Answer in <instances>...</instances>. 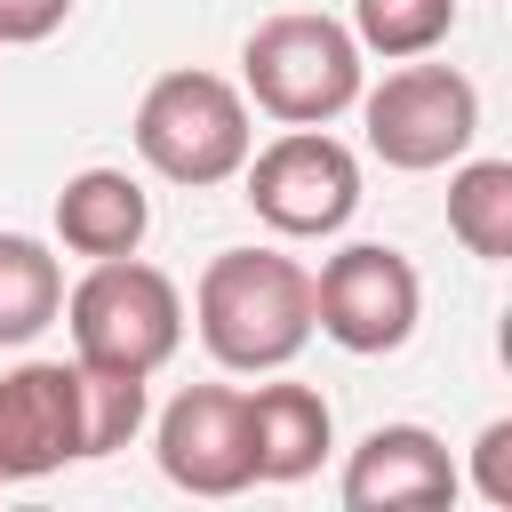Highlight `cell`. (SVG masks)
<instances>
[{"label":"cell","mask_w":512,"mask_h":512,"mask_svg":"<svg viewBox=\"0 0 512 512\" xmlns=\"http://www.w3.org/2000/svg\"><path fill=\"white\" fill-rule=\"evenodd\" d=\"M192 328L216 368L272 376L312 344V272L280 248H224L192 288Z\"/></svg>","instance_id":"6da1fadb"},{"label":"cell","mask_w":512,"mask_h":512,"mask_svg":"<svg viewBox=\"0 0 512 512\" xmlns=\"http://www.w3.org/2000/svg\"><path fill=\"white\" fill-rule=\"evenodd\" d=\"M72 328V360L80 368H104V376H160L184 344V296L160 264L144 256H96L72 288H64V312Z\"/></svg>","instance_id":"7a4b0ae2"},{"label":"cell","mask_w":512,"mask_h":512,"mask_svg":"<svg viewBox=\"0 0 512 512\" xmlns=\"http://www.w3.org/2000/svg\"><path fill=\"white\" fill-rule=\"evenodd\" d=\"M360 40L352 24L336 16H312V8H288V16H264L248 40H240V96L256 112H272L280 128H328L336 112L360 104Z\"/></svg>","instance_id":"3957f363"},{"label":"cell","mask_w":512,"mask_h":512,"mask_svg":"<svg viewBox=\"0 0 512 512\" xmlns=\"http://www.w3.org/2000/svg\"><path fill=\"white\" fill-rule=\"evenodd\" d=\"M136 152H144V168L168 176V184H192V192L232 184L240 160L256 152L248 96H240L224 72H200V64L160 72V80L144 88V104H136Z\"/></svg>","instance_id":"277c9868"},{"label":"cell","mask_w":512,"mask_h":512,"mask_svg":"<svg viewBox=\"0 0 512 512\" xmlns=\"http://www.w3.org/2000/svg\"><path fill=\"white\" fill-rule=\"evenodd\" d=\"M360 128H368V152L384 168H448L472 152L480 136V88L456 72V64H416L400 56V72H384L376 88H360Z\"/></svg>","instance_id":"5b68a950"},{"label":"cell","mask_w":512,"mask_h":512,"mask_svg":"<svg viewBox=\"0 0 512 512\" xmlns=\"http://www.w3.org/2000/svg\"><path fill=\"white\" fill-rule=\"evenodd\" d=\"M416 320H424V280L384 240H352L312 272V328L328 344H344L352 360L400 352L416 336Z\"/></svg>","instance_id":"8992f818"},{"label":"cell","mask_w":512,"mask_h":512,"mask_svg":"<svg viewBox=\"0 0 512 512\" xmlns=\"http://www.w3.org/2000/svg\"><path fill=\"white\" fill-rule=\"evenodd\" d=\"M248 176V208L280 232V240H328L352 224L360 208V160L328 136V128H288L264 152L240 160Z\"/></svg>","instance_id":"52a82bcc"},{"label":"cell","mask_w":512,"mask_h":512,"mask_svg":"<svg viewBox=\"0 0 512 512\" xmlns=\"http://www.w3.org/2000/svg\"><path fill=\"white\" fill-rule=\"evenodd\" d=\"M88 464V400L80 360H24L0 376V488Z\"/></svg>","instance_id":"ba28073f"},{"label":"cell","mask_w":512,"mask_h":512,"mask_svg":"<svg viewBox=\"0 0 512 512\" xmlns=\"http://www.w3.org/2000/svg\"><path fill=\"white\" fill-rule=\"evenodd\" d=\"M152 456H160L168 488H184V496H240L256 480L240 392L232 384H184L152 424Z\"/></svg>","instance_id":"9c48e42d"},{"label":"cell","mask_w":512,"mask_h":512,"mask_svg":"<svg viewBox=\"0 0 512 512\" xmlns=\"http://www.w3.org/2000/svg\"><path fill=\"white\" fill-rule=\"evenodd\" d=\"M456 488H464V472H456L448 440L424 424H376L344 464L352 512H432V504H456Z\"/></svg>","instance_id":"30bf717a"},{"label":"cell","mask_w":512,"mask_h":512,"mask_svg":"<svg viewBox=\"0 0 512 512\" xmlns=\"http://www.w3.org/2000/svg\"><path fill=\"white\" fill-rule=\"evenodd\" d=\"M240 416H248V464L272 488L312 480L320 456L336 448V416L312 384H256V392H240Z\"/></svg>","instance_id":"8fae6325"},{"label":"cell","mask_w":512,"mask_h":512,"mask_svg":"<svg viewBox=\"0 0 512 512\" xmlns=\"http://www.w3.org/2000/svg\"><path fill=\"white\" fill-rule=\"evenodd\" d=\"M144 232H152V200H144V184L128 168H80V176H64V192H56V240L72 256H88V264L96 256H136Z\"/></svg>","instance_id":"7c38bea8"},{"label":"cell","mask_w":512,"mask_h":512,"mask_svg":"<svg viewBox=\"0 0 512 512\" xmlns=\"http://www.w3.org/2000/svg\"><path fill=\"white\" fill-rule=\"evenodd\" d=\"M64 312V264L32 232H0V344H32Z\"/></svg>","instance_id":"4fadbf2b"},{"label":"cell","mask_w":512,"mask_h":512,"mask_svg":"<svg viewBox=\"0 0 512 512\" xmlns=\"http://www.w3.org/2000/svg\"><path fill=\"white\" fill-rule=\"evenodd\" d=\"M448 232L480 264L512 256V160H464L448 176Z\"/></svg>","instance_id":"5bb4252c"},{"label":"cell","mask_w":512,"mask_h":512,"mask_svg":"<svg viewBox=\"0 0 512 512\" xmlns=\"http://www.w3.org/2000/svg\"><path fill=\"white\" fill-rule=\"evenodd\" d=\"M456 32V0H352V40L360 56H432Z\"/></svg>","instance_id":"9a60e30c"},{"label":"cell","mask_w":512,"mask_h":512,"mask_svg":"<svg viewBox=\"0 0 512 512\" xmlns=\"http://www.w3.org/2000/svg\"><path fill=\"white\" fill-rule=\"evenodd\" d=\"M80 400H88V456H112L144 432V376H104V368H80Z\"/></svg>","instance_id":"2e32d148"},{"label":"cell","mask_w":512,"mask_h":512,"mask_svg":"<svg viewBox=\"0 0 512 512\" xmlns=\"http://www.w3.org/2000/svg\"><path fill=\"white\" fill-rule=\"evenodd\" d=\"M472 480H480V496H488L496 512H512V416L480 424V440H472Z\"/></svg>","instance_id":"e0dca14e"},{"label":"cell","mask_w":512,"mask_h":512,"mask_svg":"<svg viewBox=\"0 0 512 512\" xmlns=\"http://www.w3.org/2000/svg\"><path fill=\"white\" fill-rule=\"evenodd\" d=\"M72 16V0H0V48H32Z\"/></svg>","instance_id":"ac0fdd59"}]
</instances>
